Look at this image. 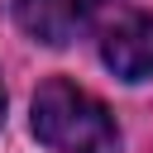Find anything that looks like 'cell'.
Segmentation results:
<instances>
[{
  "instance_id": "1",
  "label": "cell",
  "mask_w": 153,
  "mask_h": 153,
  "mask_svg": "<svg viewBox=\"0 0 153 153\" xmlns=\"http://www.w3.org/2000/svg\"><path fill=\"white\" fill-rule=\"evenodd\" d=\"M33 134L53 153H120V129H115L110 110L91 91L72 86L62 76L38 86V96H33Z\"/></svg>"
},
{
  "instance_id": "4",
  "label": "cell",
  "mask_w": 153,
  "mask_h": 153,
  "mask_svg": "<svg viewBox=\"0 0 153 153\" xmlns=\"http://www.w3.org/2000/svg\"><path fill=\"white\" fill-rule=\"evenodd\" d=\"M0 120H5V86H0Z\"/></svg>"
},
{
  "instance_id": "3",
  "label": "cell",
  "mask_w": 153,
  "mask_h": 153,
  "mask_svg": "<svg viewBox=\"0 0 153 153\" xmlns=\"http://www.w3.org/2000/svg\"><path fill=\"white\" fill-rule=\"evenodd\" d=\"M100 57L115 76L124 81H143L153 76V14H124L105 43H100Z\"/></svg>"
},
{
  "instance_id": "2",
  "label": "cell",
  "mask_w": 153,
  "mask_h": 153,
  "mask_svg": "<svg viewBox=\"0 0 153 153\" xmlns=\"http://www.w3.org/2000/svg\"><path fill=\"white\" fill-rule=\"evenodd\" d=\"M105 0H14V19L29 38L38 43H67L86 29V19L100 10Z\"/></svg>"
}]
</instances>
